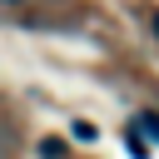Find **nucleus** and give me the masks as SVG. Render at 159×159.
Wrapping results in <instances>:
<instances>
[{
    "label": "nucleus",
    "mask_w": 159,
    "mask_h": 159,
    "mask_svg": "<svg viewBox=\"0 0 159 159\" xmlns=\"http://www.w3.org/2000/svg\"><path fill=\"white\" fill-rule=\"evenodd\" d=\"M149 30H154V40H159V10H154V15H149Z\"/></svg>",
    "instance_id": "obj_4"
},
{
    "label": "nucleus",
    "mask_w": 159,
    "mask_h": 159,
    "mask_svg": "<svg viewBox=\"0 0 159 159\" xmlns=\"http://www.w3.org/2000/svg\"><path fill=\"white\" fill-rule=\"evenodd\" d=\"M139 134H144L149 144H159V109H144V114H139Z\"/></svg>",
    "instance_id": "obj_1"
},
{
    "label": "nucleus",
    "mask_w": 159,
    "mask_h": 159,
    "mask_svg": "<svg viewBox=\"0 0 159 159\" xmlns=\"http://www.w3.org/2000/svg\"><path fill=\"white\" fill-rule=\"evenodd\" d=\"M5 5H20V0H5Z\"/></svg>",
    "instance_id": "obj_5"
},
{
    "label": "nucleus",
    "mask_w": 159,
    "mask_h": 159,
    "mask_svg": "<svg viewBox=\"0 0 159 159\" xmlns=\"http://www.w3.org/2000/svg\"><path fill=\"white\" fill-rule=\"evenodd\" d=\"M129 154H134V159H149V144H144L139 129H129Z\"/></svg>",
    "instance_id": "obj_2"
},
{
    "label": "nucleus",
    "mask_w": 159,
    "mask_h": 159,
    "mask_svg": "<svg viewBox=\"0 0 159 159\" xmlns=\"http://www.w3.org/2000/svg\"><path fill=\"white\" fill-rule=\"evenodd\" d=\"M40 159H65V144L60 139H40Z\"/></svg>",
    "instance_id": "obj_3"
}]
</instances>
